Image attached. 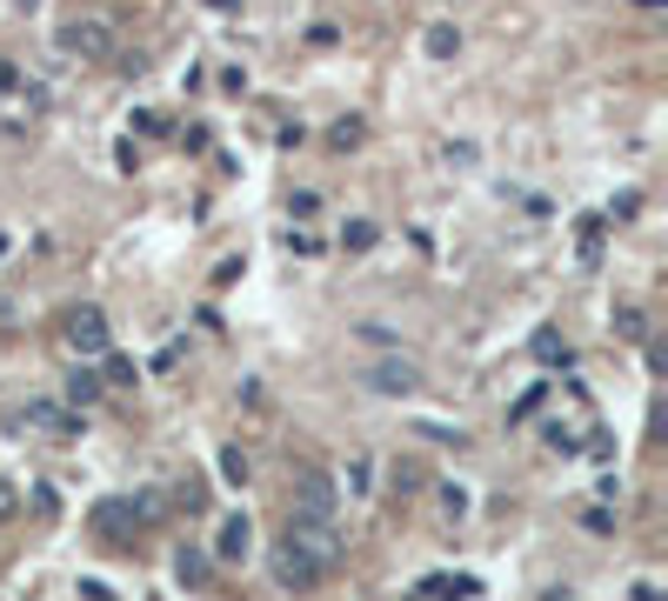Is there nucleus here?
<instances>
[{"label":"nucleus","mask_w":668,"mask_h":601,"mask_svg":"<svg viewBox=\"0 0 668 601\" xmlns=\"http://www.w3.org/2000/svg\"><path fill=\"white\" fill-rule=\"evenodd\" d=\"M67 348L74 355H108V314L101 308H74L67 314Z\"/></svg>","instance_id":"7ed1b4c3"},{"label":"nucleus","mask_w":668,"mask_h":601,"mask_svg":"<svg viewBox=\"0 0 668 601\" xmlns=\"http://www.w3.org/2000/svg\"><path fill=\"white\" fill-rule=\"evenodd\" d=\"M368 388L375 394H414V388H422V368H414V361H375Z\"/></svg>","instance_id":"39448f33"},{"label":"nucleus","mask_w":668,"mask_h":601,"mask_svg":"<svg viewBox=\"0 0 668 601\" xmlns=\"http://www.w3.org/2000/svg\"><path fill=\"white\" fill-rule=\"evenodd\" d=\"M281 548L308 555L314 568H334V555H342V542H334V528H327V522H294V514H288V542H281Z\"/></svg>","instance_id":"f03ea898"},{"label":"nucleus","mask_w":668,"mask_h":601,"mask_svg":"<svg viewBox=\"0 0 668 601\" xmlns=\"http://www.w3.org/2000/svg\"><path fill=\"white\" fill-rule=\"evenodd\" d=\"M342 247H348V254L375 247V221H348V227H342Z\"/></svg>","instance_id":"9d476101"},{"label":"nucleus","mask_w":668,"mask_h":601,"mask_svg":"<svg viewBox=\"0 0 668 601\" xmlns=\"http://www.w3.org/2000/svg\"><path fill=\"white\" fill-rule=\"evenodd\" d=\"M94 394H101V375H88V368L67 381V401H94Z\"/></svg>","instance_id":"9b49d317"},{"label":"nucleus","mask_w":668,"mask_h":601,"mask_svg":"<svg viewBox=\"0 0 668 601\" xmlns=\"http://www.w3.org/2000/svg\"><path fill=\"white\" fill-rule=\"evenodd\" d=\"M361 341H375V348H388V341H394V327H388V321H361Z\"/></svg>","instance_id":"2eb2a0df"},{"label":"nucleus","mask_w":668,"mask_h":601,"mask_svg":"<svg viewBox=\"0 0 668 601\" xmlns=\"http://www.w3.org/2000/svg\"><path fill=\"white\" fill-rule=\"evenodd\" d=\"M60 54H74V60H108V54H114V27H108V21H60Z\"/></svg>","instance_id":"f257e3e1"},{"label":"nucleus","mask_w":668,"mask_h":601,"mask_svg":"<svg viewBox=\"0 0 668 601\" xmlns=\"http://www.w3.org/2000/svg\"><path fill=\"white\" fill-rule=\"evenodd\" d=\"M214 548H221V561H241V555H247V514H227Z\"/></svg>","instance_id":"0eeeda50"},{"label":"nucleus","mask_w":668,"mask_h":601,"mask_svg":"<svg viewBox=\"0 0 668 601\" xmlns=\"http://www.w3.org/2000/svg\"><path fill=\"white\" fill-rule=\"evenodd\" d=\"M342 481H348V494H368V455H355V461H348V475H342Z\"/></svg>","instance_id":"f8f14e48"},{"label":"nucleus","mask_w":668,"mask_h":601,"mask_svg":"<svg viewBox=\"0 0 668 601\" xmlns=\"http://www.w3.org/2000/svg\"><path fill=\"white\" fill-rule=\"evenodd\" d=\"M528 348H535V361H568V341H561V334H548V327L528 341Z\"/></svg>","instance_id":"1a4fd4ad"},{"label":"nucleus","mask_w":668,"mask_h":601,"mask_svg":"<svg viewBox=\"0 0 668 601\" xmlns=\"http://www.w3.org/2000/svg\"><path fill=\"white\" fill-rule=\"evenodd\" d=\"M275 575H281L288 588H314L327 568H314V561H308V555H294V548H281V555H275Z\"/></svg>","instance_id":"423d86ee"},{"label":"nucleus","mask_w":668,"mask_h":601,"mask_svg":"<svg viewBox=\"0 0 668 601\" xmlns=\"http://www.w3.org/2000/svg\"><path fill=\"white\" fill-rule=\"evenodd\" d=\"M294 522H334V481L327 475L294 481Z\"/></svg>","instance_id":"20e7f679"},{"label":"nucleus","mask_w":668,"mask_h":601,"mask_svg":"<svg viewBox=\"0 0 668 601\" xmlns=\"http://www.w3.org/2000/svg\"><path fill=\"white\" fill-rule=\"evenodd\" d=\"M201 575H208V555H201V548H188V555H181V581H201Z\"/></svg>","instance_id":"4468645a"},{"label":"nucleus","mask_w":668,"mask_h":601,"mask_svg":"<svg viewBox=\"0 0 668 601\" xmlns=\"http://www.w3.org/2000/svg\"><path fill=\"white\" fill-rule=\"evenodd\" d=\"M615 327H622L628 341H642V314H635V308H622V314H615Z\"/></svg>","instance_id":"dca6fc26"},{"label":"nucleus","mask_w":668,"mask_h":601,"mask_svg":"<svg viewBox=\"0 0 668 601\" xmlns=\"http://www.w3.org/2000/svg\"><path fill=\"white\" fill-rule=\"evenodd\" d=\"M422 41H428V54H435V60H455V47H461V34H455L448 21H435V27H428Z\"/></svg>","instance_id":"6e6552de"},{"label":"nucleus","mask_w":668,"mask_h":601,"mask_svg":"<svg viewBox=\"0 0 668 601\" xmlns=\"http://www.w3.org/2000/svg\"><path fill=\"white\" fill-rule=\"evenodd\" d=\"M221 468H227V481H247V455L241 448H221Z\"/></svg>","instance_id":"ddd939ff"}]
</instances>
